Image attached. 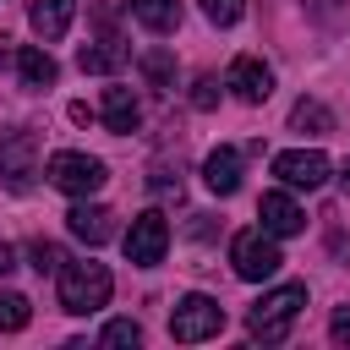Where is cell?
Returning <instances> with one entry per match:
<instances>
[{"label":"cell","instance_id":"6da1fadb","mask_svg":"<svg viewBox=\"0 0 350 350\" xmlns=\"http://www.w3.org/2000/svg\"><path fill=\"white\" fill-rule=\"evenodd\" d=\"M109 290H115V279H109L104 262H60V306L71 317L109 306Z\"/></svg>","mask_w":350,"mask_h":350},{"label":"cell","instance_id":"7a4b0ae2","mask_svg":"<svg viewBox=\"0 0 350 350\" xmlns=\"http://www.w3.org/2000/svg\"><path fill=\"white\" fill-rule=\"evenodd\" d=\"M301 306H306V284H279V290H268V295H262V301L246 312L252 339H262V345L290 339V323L301 317Z\"/></svg>","mask_w":350,"mask_h":350},{"label":"cell","instance_id":"3957f363","mask_svg":"<svg viewBox=\"0 0 350 350\" xmlns=\"http://www.w3.org/2000/svg\"><path fill=\"white\" fill-rule=\"evenodd\" d=\"M104 180H109V170H104V159H93V153L60 148V153L49 159V186L66 191V197H93Z\"/></svg>","mask_w":350,"mask_h":350},{"label":"cell","instance_id":"277c9868","mask_svg":"<svg viewBox=\"0 0 350 350\" xmlns=\"http://www.w3.org/2000/svg\"><path fill=\"white\" fill-rule=\"evenodd\" d=\"M224 328V306L213 301V295H186V301H175V312H170V334L180 339V345H202V339H213Z\"/></svg>","mask_w":350,"mask_h":350},{"label":"cell","instance_id":"5b68a950","mask_svg":"<svg viewBox=\"0 0 350 350\" xmlns=\"http://www.w3.org/2000/svg\"><path fill=\"white\" fill-rule=\"evenodd\" d=\"M230 262H235V273H241V279H252V284H257V279H273L284 257H279V246H273V235H268V230H241V235L230 241Z\"/></svg>","mask_w":350,"mask_h":350},{"label":"cell","instance_id":"8992f818","mask_svg":"<svg viewBox=\"0 0 350 350\" xmlns=\"http://www.w3.org/2000/svg\"><path fill=\"white\" fill-rule=\"evenodd\" d=\"M164 252H170V219L153 213V208L137 213L131 230H126V262H137V268H159Z\"/></svg>","mask_w":350,"mask_h":350},{"label":"cell","instance_id":"52a82bcc","mask_svg":"<svg viewBox=\"0 0 350 350\" xmlns=\"http://www.w3.org/2000/svg\"><path fill=\"white\" fill-rule=\"evenodd\" d=\"M38 175V137L33 131H0V180L11 191H27Z\"/></svg>","mask_w":350,"mask_h":350},{"label":"cell","instance_id":"ba28073f","mask_svg":"<svg viewBox=\"0 0 350 350\" xmlns=\"http://www.w3.org/2000/svg\"><path fill=\"white\" fill-rule=\"evenodd\" d=\"M273 175H279L284 186H295V191H317V186L328 180V159H323L317 148H290V153L273 159Z\"/></svg>","mask_w":350,"mask_h":350},{"label":"cell","instance_id":"9c48e42d","mask_svg":"<svg viewBox=\"0 0 350 350\" xmlns=\"http://www.w3.org/2000/svg\"><path fill=\"white\" fill-rule=\"evenodd\" d=\"M224 88H230L241 104H262V98L273 93V71H268L257 55H235L230 71H224Z\"/></svg>","mask_w":350,"mask_h":350},{"label":"cell","instance_id":"30bf717a","mask_svg":"<svg viewBox=\"0 0 350 350\" xmlns=\"http://www.w3.org/2000/svg\"><path fill=\"white\" fill-rule=\"evenodd\" d=\"M257 219H262V230H268V235H301V230H306V213L295 208V197H290V191H262Z\"/></svg>","mask_w":350,"mask_h":350},{"label":"cell","instance_id":"8fae6325","mask_svg":"<svg viewBox=\"0 0 350 350\" xmlns=\"http://www.w3.org/2000/svg\"><path fill=\"white\" fill-rule=\"evenodd\" d=\"M66 230H71L77 241H88V246H104V241L115 235V213L98 208V202H77V208L66 213Z\"/></svg>","mask_w":350,"mask_h":350},{"label":"cell","instance_id":"7c38bea8","mask_svg":"<svg viewBox=\"0 0 350 350\" xmlns=\"http://www.w3.org/2000/svg\"><path fill=\"white\" fill-rule=\"evenodd\" d=\"M104 126L115 131V137H126V131H137L142 126V104L131 98V88H104Z\"/></svg>","mask_w":350,"mask_h":350},{"label":"cell","instance_id":"4fadbf2b","mask_svg":"<svg viewBox=\"0 0 350 350\" xmlns=\"http://www.w3.org/2000/svg\"><path fill=\"white\" fill-rule=\"evenodd\" d=\"M77 66L82 71H120L126 66V44H120V33H104V38H93V44H82L77 49Z\"/></svg>","mask_w":350,"mask_h":350},{"label":"cell","instance_id":"5bb4252c","mask_svg":"<svg viewBox=\"0 0 350 350\" xmlns=\"http://www.w3.org/2000/svg\"><path fill=\"white\" fill-rule=\"evenodd\" d=\"M202 180H208V191L230 197V191L241 186V153H235V148H213V153L202 159Z\"/></svg>","mask_w":350,"mask_h":350},{"label":"cell","instance_id":"9a60e30c","mask_svg":"<svg viewBox=\"0 0 350 350\" xmlns=\"http://www.w3.org/2000/svg\"><path fill=\"white\" fill-rule=\"evenodd\" d=\"M16 77H22V88H55L60 66H55V55H49V49L27 44V49H16Z\"/></svg>","mask_w":350,"mask_h":350},{"label":"cell","instance_id":"2e32d148","mask_svg":"<svg viewBox=\"0 0 350 350\" xmlns=\"http://www.w3.org/2000/svg\"><path fill=\"white\" fill-rule=\"evenodd\" d=\"M77 16V0H33V33L38 38H66Z\"/></svg>","mask_w":350,"mask_h":350},{"label":"cell","instance_id":"e0dca14e","mask_svg":"<svg viewBox=\"0 0 350 350\" xmlns=\"http://www.w3.org/2000/svg\"><path fill=\"white\" fill-rule=\"evenodd\" d=\"M126 5L148 33H175L180 27V0H126Z\"/></svg>","mask_w":350,"mask_h":350},{"label":"cell","instance_id":"ac0fdd59","mask_svg":"<svg viewBox=\"0 0 350 350\" xmlns=\"http://www.w3.org/2000/svg\"><path fill=\"white\" fill-rule=\"evenodd\" d=\"M290 131H301V137H328V131H334L328 104H317V98H295V109H290Z\"/></svg>","mask_w":350,"mask_h":350},{"label":"cell","instance_id":"d6986e66","mask_svg":"<svg viewBox=\"0 0 350 350\" xmlns=\"http://www.w3.org/2000/svg\"><path fill=\"white\" fill-rule=\"evenodd\" d=\"M27 317H33L27 295H16V290H0V328H5V334H22V328H27Z\"/></svg>","mask_w":350,"mask_h":350},{"label":"cell","instance_id":"ffe728a7","mask_svg":"<svg viewBox=\"0 0 350 350\" xmlns=\"http://www.w3.org/2000/svg\"><path fill=\"white\" fill-rule=\"evenodd\" d=\"M142 77H148L153 88H175V55H170V49H148V55H142Z\"/></svg>","mask_w":350,"mask_h":350},{"label":"cell","instance_id":"44dd1931","mask_svg":"<svg viewBox=\"0 0 350 350\" xmlns=\"http://www.w3.org/2000/svg\"><path fill=\"white\" fill-rule=\"evenodd\" d=\"M202 11H208V22L235 27V22H241V11H246V0H202Z\"/></svg>","mask_w":350,"mask_h":350},{"label":"cell","instance_id":"7402d4cb","mask_svg":"<svg viewBox=\"0 0 350 350\" xmlns=\"http://www.w3.org/2000/svg\"><path fill=\"white\" fill-rule=\"evenodd\" d=\"M27 257H33V268H38V273H60V262H66V257H60V246H49V241L27 246Z\"/></svg>","mask_w":350,"mask_h":350},{"label":"cell","instance_id":"603a6c76","mask_svg":"<svg viewBox=\"0 0 350 350\" xmlns=\"http://www.w3.org/2000/svg\"><path fill=\"white\" fill-rule=\"evenodd\" d=\"M98 339H104V345H137V339H142V328H137L131 317H115V323H109Z\"/></svg>","mask_w":350,"mask_h":350},{"label":"cell","instance_id":"cb8c5ba5","mask_svg":"<svg viewBox=\"0 0 350 350\" xmlns=\"http://www.w3.org/2000/svg\"><path fill=\"white\" fill-rule=\"evenodd\" d=\"M191 104H197V109H213V104H219V82H213V77H197V88H191Z\"/></svg>","mask_w":350,"mask_h":350},{"label":"cell","instance_id":"d4e9b609","mask_svg":"<svg viewBox=\"0 0 350 350\" xmlns=\"http://www.w3.org/2000/svg\"><path fill=\"white\" fill-rule=\"evenodd\" d=\"M148 186H153V191H180V170H170V164H153Z\"/></svg>","mask_w":350,"mask_h":350},{"label":"cell","instance_id":"484cf974","mask_svg":"<svg viewBox=\"0 0 350 350\" xmlns=\"http://www.w3.org/2000/svg\"><path fill=\"white\" fill-rule=\"evenodd\" d=\"M328 334H334L339 345H350V306H334V317H328Z\"/></svg>","mask_w":350,"mask_h":350},{"label":"cell","instance_id":"4316f807","mask_svg":"<svg viewBox=\"0 0 350 350\" xmlns=\"http://www.w3.org/2000/svg\"><path fill=\"white\" fill-rule=\"evenodd\" d=\"M11 257H16V252H11V246H0V273H11V268H16Z\"/></svg>","mask_w":350,"mask_h":350},{"label":"cell","instance_id":"83f0119b","mask_svg":"<svg viewBox=\"0 0 350 350\" xmlns=\"http://www.w3.org/2000/svg\"><path fill=\"white\" fill-rule=\"evenodd\" d=\"M339 186H345V191H350V159H345V164H339Z\"/></svg>","mask_w":350,"mask_h":350}]
</instances>
